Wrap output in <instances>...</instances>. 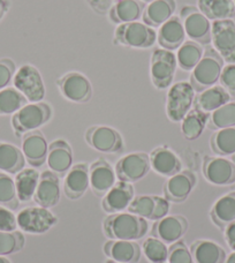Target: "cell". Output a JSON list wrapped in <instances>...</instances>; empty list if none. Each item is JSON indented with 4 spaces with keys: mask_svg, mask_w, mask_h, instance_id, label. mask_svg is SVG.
<instances>
[{
    "mask_svg": "<svg viewBox=\"0 0 235 263\" xmlns=\"http://www.w3.org/2000/svg\"><path fill=\"white\" fill-rule=\"evenodd\" d=\"M147 219L130 213L112 214L103 223L106 237L113 240L136 241L148 232Z\"/></svg>",
    "mask_w": 235,
    "mask_h": 263,
    "instance_id": "6da1fadb",
    "label": "cell"
},
{
    "mask_svg": "<svg viewBox=\"0 0 235 263\" xmlns=\"http://www.w3.org/2000/svg\"><path fill=\"white\" fill-rule=\"evenodd\" d=\"M224 67V59L213 48H206L203 57L191 70L189 83L197 92L203 91L219 81Z\"/></svg>",
    "mask_w": 235,
    "mask_h": 263,
    "instance_id": "7a4b0ae2",
    "label": "cell"
},
{
    "mask_svg": "<svg viewBox=\"0 0 235 263\" xmlns=\"http://www.w3.org/2000/svg\"><path fill=\"white\" fill-rule=\"evenodd\" d=\"M51 117L52 109L49 103H29L13 115L12 127L16 136H22L48 124Z\"/></svg>",
    "mask_w": 235,
    "mask_h": 263,
    "instance_id": "3957f363",
    "label": "cell"
},
{
    "mask_svg": "<svg viewBox=\"0 0 235 263\" xmlns=\"http://www.w3.org/2000/svg\"><path fill=\"white\" fill-rule=\"evenodd\" d=\"M114 44L130 49H150L157 42V31L143 22L119 25L114 30Z\"/></svg>",
    "mask_w": 235,
    "mask_h": 263,
    "instance_id": "277c9868",
    "label": "cell"
},
{
    "mask_svg": "<svg viewBox=\"0 0 235 263\" xmlns=\"http://www.w3.org/2000/svg\"><path fill=\"white\" fill-rule=\"evenodd\" d=\"M178 63L173 51L158 48L154 49L150 58V78L158 90L170 88L175 77Z\"/></svg>",
    "mask_w": 235,
    "mask_h": 263,
    "instance_id": "5b68a950",
    "label": "cell"
},
{
    "mask_svg": "<svg viewBox=\"0 0 235 263\" xmlns=\"http://www.w3.org/2000/svg\"><path fill=\"white\" fill-rule=\"evenodd\" d=\"M195 90L188 81L172 84L166 96V115L173 123H180L194 105Z\"/></svg>",
    "mask_w": 235,
    "mask_h": 263,
    "instance_id": "8992f818",
    "label": "cell"
},
{
    "mask_svg": "<svg viewBox=\"0 0 235 263\" xmlns=\"http://www.w3.org/2000/svg\"><path fill=\"white\" fill-rule=\"evenodd\" d=\"M14 88H16L28 102L37 103L44 100L46 89L44 80L38 68L31 64H25L18 68L13 78Z\"/></svg>",
    "mask_w": 235,
    "mask_h": 263,
    "instance_id": "52a82bcc",
    "label": "cell"
},
{
    "mask_svg": "<svg viewBox=\"0 0 235 263\" xmlns=\"http://www.w3.org/2000/svg\"><path fill=\"white\" fill-rule=\"evenodd\" d=\"M181 22L185 28L186 36L201 45L211 43V22L196 6L186 5L180 11Z\"/></svg>",
    "mask_w": 235,
    "mask_h": 263,
    "instance_id": "ba28073f",
    "label": "cell"
},
{
    "mask_svg": "<svg viewBox=\"0 0 235 263\" xmlns=\"http://www.w3.org/2000/svg\"><path fill=\"white\" fill-rule=\"evenodd\" d=\"M17 228L21 231L31 234L48 232L58 222L57 216L43 206H28L16 216Z\"/></svg>",
    "mask_w": 235,
    "mask_h": 263,
    "instance_id": "9c48e42d",
    "label": "cell"
},
{
    "mask_svg": "<svg viewBox=\"0 0 235 263\" xmlns=\"http://www.w3.org/2000/svg\"><path fill=\"white\" fill-rule=\"evenodd\" d=\"M211 43L224 62L235 64V22L232 18L212 21Z\"/></svg>",
    "mask_w": 235,
    "mask_h": 263,
    "instance_id": "30bf717a",
    "label": "cell"
},
{
    "mask_svg": "<svg viewBox=\"0 0 235 263\" xmlns=\"http://www.w3.org/2000/svg\"><path fill=\"white\" fill-rule=\"evenodd\" d=\"M61 96L73 103H87L92 97V86L89 79L80 72H68L57 80Z\"/></svg>",
    "mask_w": 235,
    "mask_h": 263,
    "instance_id": "8fae6325",
    "label": "cell"
},
{
    "mask_svg": "<svg viewBox=\"0 0 235 263\" xmlns=\"http://www.w3.org/2000/svg\"><path fill=\"white\" fill-rule=\"evenodd\" d=\"M151 165L148 154L139 152L131 153L121 157L115 165V176L120 181L133 182L140 181L148 175Z\"/></svg>",
    "mask_w": 235,
    "mask_h": 263,
    "instance_id": "7c38bea8",
    "label": "cell"
},
{
    "mask_svg": "<svg viewBox=\"0 0 235 263\" xmlns=\"http://www.w3.org/2000/svg\"><path fill=\"white\" fill-rule=\"evenodd\" d=\"M86 142L97 152L116 154L124 149V140L116 129L104 125L89 127L84 135Z\"/></svg>",
    "mask_w": 235,
    "mask_h": 263,
    "instance_id": "4fadbf2b",
    "label": "cell"
},
{
    "mask_svg": "<svg viewBox=\"0 0 235 263\" xmlns=\"http://www.w3.org/2000/svg\"><path fill=\"white\" fill-rule=\"evenodd\" d=\"M203 176L210 184L228 186L235 182V163L222 156H205Z\"/></svg>",
    "mask_w": 235,
    "mask_h": 263,
    "instance_id": "5bb4252c",
    "label": "cell"
},
{
    "mask_svg": "<svg viewBox=\"0 0 235 263\" xmlns=\"http://www.w3.org/2000/svg\"><path fill=\"white\" fill-rule=\"evenodd\" d=\"M188 220L185 216L171 215L156 220L151 234L165 243H174L180 240L188 231Z\"/></svg>",
    "mask_w": 235,
    "mask_h": 263,
    "instance_id": "9a60e30c",
    "label": "cell"
},
{
    "mask_svg": "<svg viewBox=\"0 0 235 263\" xmlns=\"http://www.w3.org/2000/svg\"><path fill=\"white\" fill-rule=\"evenodd\" d=\"M196 182L197 178L194 172L181 170L166 180L164 185V196L173 203H181L190 195L191 191L195 189Z\"/></svg>",
    "mask_w": 235,
    "mask_h": 263,
    "instance_id": "2e32d148",
    "label": "cell"
},
{
    "mask_svg": "<svg viewBox=\"0 0 235 263\" xmlns=\"http://www.w3.org/2000/svg\"><path fill=\"white\" fill-rule=\"evenodd\" d=\"M22 153L26 162L32 167L43 165L48 158L49 144L44 134L36 129L23 135L22 138Z\"/></svg>",
    "mask_w": 235,
    "mask_h": 263,
    "instance_id": "e0dca14e",
    "label": "cell"
},
{
    "mask_svg": "<svg viewBox=\"0 0 235 263\" xmlns=\"http://www.w3.org/2000/svg\"><path fill=\"white\" fill-rule=\"evenodd\" d=\"M60 194V180L58 175L51 170L42 172L32 200L40 206L49 209L59 203Z\"/></svg>",
    "mask_w": 235,
    "mask_h": 263,
    "instance_id": "ac0fdd59",
    "label": "cell"
},
{
    "mask_svg": "<svg viewBox=\"0 0 235 263\" xmlns=\"http://www.w3.org/2000/svg\"><path fill=\"white\" fill-rule=\"evenodd\" d=\"M115 171L109 162L100 158L89 167V182L93 194L103 197L115 184Z\"/></svg>",
    "mask_w": 235,
    "mask_h": 263,
    "instance_id": "d6986e66",
    "label": "cell"
},
{
    "mask_svg": "<svg viewBox=\"0 0 235 263\" xmlns=\"http://www.w3.org/2000/svg\"><path fill=\"white\" fill-rule=\"evenodd\" d=\"M134 187L129 182L118 181L103 196L102 206L107 214H118L128 208L134 199Z\"/></svg>",
    "mask_w": 235,
    "mask_h": 263,
    "instance_id": "ffe728a7",
    "label": "cell"
},
{
    "mask_svg": "<svg viewBox=\"0 0 235 263\" xmlns=\"http://www.w3.org/2000/svg\"><path fill=\"white\" fill-rule=\"evenodd\" d=\"M90 186L89 182V165L77 163L69 168L64 181V193L70 200H77L83 196Z\"/></svg>",
    "mask_w": 235,
    "mask_h": 263,
    "instance_id": "44dd1931",
    "label": "cell"
},
{
    "mask_svg": "<svg viewBox=\"0 0 235 263\" xmlns=\"http://www.w3.org/2000/svg\"><path fill=\"white\" fill-rule=\"evenodd\" d=\"M46 163L55 175L64 176L73 165V150L67 141L63 139L54 140L49 145Z\"/></svg>",
    "mask_w": 235,
    "mask_h": 263,
    "instance_id": "7402d4cb",
    "label": "cell"
},
{
    "mask_svg": "<svg viewBox=\"0 0 235 263\" xmlns=\"http://www.w3.org/2000/svg\"><path fill=\"white\" fill-rule=\"evenodd\" d=\"M150 157V165L153 171L164 177H172L181 171L182 163L178 155L166 145L153 149Z\"/></svg>",
    "mask_w": 235,
    "mask_h": 263,
    "instance_id": "603a6c76",
    "label": "cell"
},
{
    "mask_svg": "<svg viewBox=\"0 0 235 263\" xmlns=\"http://www.w3.org/2000/svg\"><path fill=\"white\" fill-rule=\"evenodd\" d=\"M185 28L181 22V18L173 15L172 17L159 27L157 32V42L163 49L173 51L179 49L185 43L186 40Z\"/></svg>",
    "mask_w": 235,
    "mask_h": 263,
    "instance_id": "cb8c5ba5",
    "label": "cell"
},
{
    "mask_svg": "<svg viewBox=\"0 0 235 263\" xmlns=\"http://www.w3.org/2000/svg\"><path fill=\"white\" fill-rule=\"evenodd\" d=\"M175 9V0H153L145 5L142 21L151 28L161 27L168 18L174 15Z\"/></svg>",
    "mask_w": 235,
    "mask_h": 263,
    "instance_id": "d4e9b609",
    "label": "cell"
},
{
    "mask_svg": "<svg viewBox=\"0 0 235 263\" xmlns=\"http://www.w3.org/2000/svg\"><path fill=\"white\" fill-rule=\"evenodd\" d=\"M229 101H231V95L227 90H225L222 86H212L195 95L192 106L194 109L205 114H211Z\"/></svg>",
    "mask_w": 235,
    "mask_h": 263,
    "instance_id": "484cf974",
    "label": "cell"
},
{
    "mask_svg": "<svg viewBox=\"0 0 235 263\" xmlns=\"http://www.w3.org/2000/svg\"><path fill=\"white\" fill-rule=\"evenodd\" d=\"M104 253L111 260L121 263H136L141 257V247L138 242L111 239L104 245Z\"/></svg>",
    "mask_w": 235,
    "mask_h": 263,
    "instance_id": "4316f807",
    "label": "cell"
},
{
    "mask_svg": "<svg viewBox=\"0 0 235 263\" xmlns=\"http://www.w3.org/2000/svg\"><path fill=\"white\" fill-rule=\"evenodd\" d=\"M145 4L140 0H116V3L110 8L109 17L115 25L138 21L142 18Z\"/></svg>",
    "mask_w": 235,
    "mask_h": 263,
    "instance_id": "83f0119b",
    "label": "cell"
},
{
    "mask_svg": "<svg viewBox=\"0 0 235 263\" xmlns=\"http://www.w3.org/2000/svg\"><path fill=\"white\" fill-rule=\"evenodd\" d=\"M190 253L195 263H224L227 257L219 243L204 239L192 242Z\"/></svg>",
    "mask_w": 235,
    "mask_h": 263,
    "instance_id": "f1b7e54d",
    "label": "cell"
},
{
    "mask_svg": "<svg viewBox=\"0 0 235 263\" xmlns=\"http://www.w3.org/2000/svg\"><path fill=\"white\" fill-rule=\"evenodd\" d=\"M211 220L216 227L224 230L235 220V192L225 194L214 202L210 211Z\"/></svg>",
    "mask_w": 235,
    "mask_h": 263,
    "instance_id": "f546056e",
    "label": "cell"
},
{
    "mask_svg": "<svg viewBox=\"0 0 235 263\" xmlns=\"http://www.w3.org/2000/svg\"><path fill=\"white\" fill-rule=\"evenodd\" d=\"M197 8L210 21L228 20L235 16L233 0H197Z\"/></svg>",
    "mask_w": 235,
    "mask_h": 263,
    "instance_id": "4dcf8cb0",
    "label": "cell"
},
{
    "mask_svg": "<svg viewBox=\"0 0 235 263\" xmlns=\"http://www.w3.org/2000/svg\"><path fill=\"white\" fill-rule=\"evenodd\" d=\"M25 165L26 158L20 148L8 142H0V171L16 175Z\"/></svg>",
    "mask_w": 235,
    "mask_h": 263,
    "instance_id": "1f68e13d",
    "label": "cell"
},
{
    "mask_svg": "<svg viewBox=\"0 0 235 263\" xmlns=\"http://www.w3.org/2000/svg\"><path fill=\"white\" fill-rule=\"evenodd\" d=\"M210 114H205L197 109H191L181 121V133L188 141H195L203 134L208 126Z\"/></svg>",
    "mask_w": 235,
    "mask_h": 263,
    "instance_id": "d6a6232c",
    "label": "cell"
},
{
    "mask_svg": "<svg viewBox=\"0 0 235 263\" xmlns=\"http://www.w3.org/2000/svg\"><path fill=\"white\" fill-rule=\"evenodd\" d=\"M40 176L41 173L35 168H22L20 172L16 173L14 181H15L17 197L21 202H27L34 197Z\"/></svg>",
    "mask_w": 235,
    "mask_h": 263,
    "instance_id": "836d02e7",
    "label": "cell"
},
{
    "mask_svg": "<svg viewBox=\"0 0 235 263\" xmlns=\"http://www.w3.org/2000/svg\"><path fill=\"white\" fill-rule=\"evenodd\" d=\"M210 147L218 156L235 155V126L216 130L210 138Z\"/></svg>",
    "mask_w": 235,
    "mask_h": 263,
    "instance_id": "e575fe53",
    "label": "cell"
},
{
    "mask_svg": "<svg viewBox=\"0 0 235 263\" xmlns=\"http://www.w3.org/2000/svg\"><path fill=\"white\" fill-rule=\"evenodd\" d=\"M204 50L202 45L194 41H185L177 52V63L182 70L191 72L203 57Z\"/></svg>",
    "mask_w": 235,
    "mask_h": 263,
    "instance_id": "d590c367",
    "label": "cell"
},
{
    "mask_svg": "<svg viewBox=\"0 0 235 263\" xmlns=\"http://www.w3.org/2000/svg\"><path fill=\"white\" fill-rule=\"evenodd\" d=\"M26 104L27 98L16 88L7 87L0 90V116L14 115Z\"/></svg>",
    "mask_w": 235,
    "mask_h": 263,
    "instance_id": "8d00e7d4",
    "label": "cell"
},
{
    "mask_svg": "<svg viewBox=\"0 0 235 263\" xmlns=\"http://www.w3.org/2000/svg\"><path fill=\"white\" fill-rule=\"evenodd\" d=\"M235 126V102H228L220 106L213 112H211L208 120V127L210 129L218 130L222 128L234 127Z\"/></svg>",
    "mask_w": 235,
    "mask_h": 263,
    "instance_id": "74e56055",
    "label": "cell"
},
{
    "mask_svg": "<svg viewBox=\"0 0 235 263\" xmlns=\"http://www.w3.org/2000/svg\"><path fill=\"white\" fill-rule=\"evenodd\" d=\"M18 203L20 200L16 194L15 181L8 173L0 172V205L15 210Z\"/></svg>",
    "mask_w": 235,
    "mask_h": 263,
    "instance_id": "f35d334b",
    "label": "cell"
},
{
    "mask_svg": "<svg viewBox=\"0 0 235 263\" xmlns=\"http://www.w3.org/2000/svg\"><path fill=\"white\" fill-rule=\"evenodd\" d=\"M26 245V238L20 231H0V256H8L22 251Z\"/></svg>",
    "mask_w": 235,
    "mask_h": 263,
    "instance_id": "ab89813d",
    "label": "cell"
},
{
    "mask_svg": "<svg viewBox=\"0 0 235 263\" xmlns=\"http://www.w3.org/2000/svg\"><path fill=\"white\" fill-rule=\"evenodd\" d=\"M143 252L145 257L151 263H164L167 261L168 248L166 243L156 237H150L143 242Z\"/></svg>",
    "mask_w": 235,
    "mask_h": 263,
    "instance_id": "60d3db41",
    "label": "cell"
},
{
    "mask_svg": "<svg viewBox=\"0 0 235 263\" xmlns=\"http://www.w3.org/2000/svg\"><path fill=\"white\" fill-rule=\"evenodd\" d=\"M128 213L138 215L145 219H151L154 210V196L152 195H139L134 196L128 205Z\"/></svg>",
    "mask_w": 235,
    "mask_h": 263,
    "instance_id": "b9f144b4",
    "label": "cell"
},
{
    "mask_svg": "<svg viewBox=\"0 0 235 263\" xmlns=\"http://www.w3.org/2000/svg\"><path fill=\"white\" fill-rule=\"evenodd\" d=\"M168 263H195L192 259L190 250H188L183 241H177L172 243L168 248Z\"/></svg>",
    "mask_w": 235,
    "mask_h": 263,
    "instance_id": "7bdbcfd3",
    "label": "cell"
},
{
    "mask_svg": "<svg viewBox=\"0 0 235 263\" xmlns=\"http://www.w3.org/2000/svg\"><path fill=\"white\" fill-rule=\"evenodd\" d=\"M16 72V65L11 58L0 59V90L7 88L8 84L13 81Z\"/></svg>",
    "mask_w": 235,
    "mask_h": 263,
    "instance_id": "ee69618b",
    "label": "cell"
},
{
    "mask_svg": "<svg viewBox=\"0 0 235 263\" xmlns=\"http://www.w3.org/2000/svg\"><path fill=\"white\" fill-rule=\"evenodd\" d=\"M220 86L227 90L229 95L235 96V64L224 66L219 78Z\"/></svg>",
    "mask_w": 235,
    "mask_h": 263,
    "instance_id": "f6af8a7d",
    "label": "cell"
},
{
    "mask_svg": "<svg viewBox=\"0 0 235 263\" xmlns=\"http://www.w3.org/2000/svg\"><path fill=\"white\" fill-rule=\"evenodd\" d=\"M17 222L16 216L14 215L13 210L0 205V231L12 232L16 231Z\"/></svg>",
    "mask_w": 235,
    "mask_h": 263,
    "instance_id": "bcb514c9",
    "label": "cell"
},
{
    "mask_svg": "<svg viewBox=\"0 0 235 263\" xmlns=\"http://www.w3.org/2000/svg\"><path fill=\"white\" fill-rule=\"evenodd\" d=\"M170 211V201H167L165 197L154 196V210L152 215V220H158L168 215Z\"/></svg>",
    "mask_w": 235,
    "mask_h": 263,
    "instance_id": "7dc6e473",
    "label": "cell"
},
{
    "mask_svg": "<svg viewBox=\"0 0 235 263\" xmlns=\"http://www.w3.org/2000/svg\"><path fill=\"white\" fill-rule=\"evenodd\" d=\"M87 2L93 11L100 14H104L110 11L112 4V0H87Z\"/></svg>",
    "mask_w": 235,
    "mask_h": 263,
    "instance_id": "c3c4849f",
    "label": "cell"
},
{
    "mask_svg": "<svg viewBox=\"0 0 235 263\" xmlns=\"http://www.w3.org/2000/svg\"><path fill=\"white\" fill-rule=\"evenodd\" d=\"M224 236L228 247L235 252V220L224 229Z\"/></svg>",
    "mask_w": 235,
    "mask_h": 263,
    "instance_id": "681fc988",
    "label": "cell"
},
{
    "mask_svg": "<svg viewBox=\"0 0 235 263\" xmlns=\"http://www.w3.org/2000/svg\"><path fill=\"white\" fill-rule=\"evenodd\" d=\"M9 8H11V0H0V21L8 13Z\"/></svg>",
    "mask_w": 235,
    "mask_h": 263,
    "instance_id": "f907efd6",
    "label": "cell"
},
{
    "mask_svg": "<svg viewBox=\"0 0 235 263\" xmlns=\"http://www.w3.org/2000/svg\"><path fill=\"white\" fill-rule=\"evenodd\" d=\"M224 263H235V252L231 253V254L226 257V260H225Z\"/></svg>",
    "mask_w": 235,
    "mask_h": 263,
    "instance_id": "816d5d0a",
    "label": "cell"
},
{
    "mask_svg": "<svg viewBox=\"0 0 235 263\" xmlns=\"http://www.w3.org/2000/svg\"><path fill=\"white\" fill-rule=\"evenodd\" d=\"M0 263H12L6 256H0Z\"/></svg>",
    "mask_w": 235,
    "mask_h": 263,
    "instance_id": "f5cc1de1",
    "label": "cell"
},
{
    "mask_svg": "<svg viewBox=\"0 0 235 263\" xmlns=\"http://www.w3.org/2000/svg\"><path fill=\"white\" fill-rule=\"evenodd\" d=\"M141 3H143V4H149V3H151V2H153V0H140Z\"/></svg>",
    "mask_w": 235,
    "mask_h": 263,
    "instance_id": "db71d44e",
    "label": "cell"
},
{
    "mask_svg": "<svg viewBox=\"0 0 235 263\" xmlns=\"http://www.w3.org/2000/svg\"><path fill=\"white\" fill-rule=\"evenodd\" d=\"M105 263H121V262H116V261H114V260H111V259H109V260H107Z\"/></svg>",
    "mask_w": 235,
    "mask_h": 263,
    "instance_id": "11a10c76",
    "label": "cell"
},
{
    "mask_svg": "<svg viewBox=\"0 0 235 263\" xmlns=\"http://www.w3.org/2000/svg\"><path fill=\"white\" fill-rule=\"evenodd\" d=\"M233 161H234V163H235V155H233Z\"/></svg>",
    "mask_w": 235,
    "mask_h": 263,
    "instance_id": "9f6ffc18",
    "label": "cell"
},
{
    "mask_svg": "<svg viewBox=\"0 0 235 263\" xmlns=\"http://www.w3.org/2000/svg\"><path fill=\"white\" fill-rule=\"evenodd\" d=\"M233 3H234V6H235V0H233Z\"/></svg>",
    "mask_w": 235,
    "mask_h": 263,
    "instance_id": "6f0895ef",
    "label": "cell"
},
{
    "mask_svg": "<svg viewBox=\"0 0 235 263\" xmlns=\"http://www.w3.org/2000/svg\"><path fill=\"white\" fill-rule=\"evenodd\" d=\"M164 263H166V262H164Z\"/></svg>",
    "mask_w": 235,
    "mask_h": 263,
    "instance_id": "680465c9",
    "label": "cell"
}]
</instances>
